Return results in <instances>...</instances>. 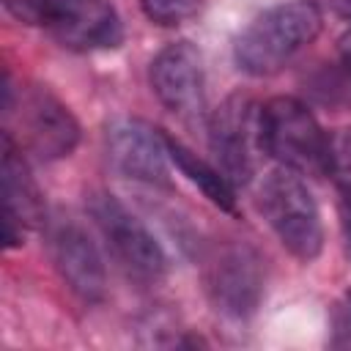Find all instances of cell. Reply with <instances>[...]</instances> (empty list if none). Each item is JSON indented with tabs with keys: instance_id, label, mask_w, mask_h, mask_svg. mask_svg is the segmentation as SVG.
Segmentation results:
<instances>
[{
	"instance_id": "ba28073f",
	"label": "cell",
	"mask_w": 351,
	"mask_h": 351,
	"mask_svg": "<svg viewBox=\"0 0 351 351\" xmlns=\"http://www.w3.org/2000/svg\"><path fill=\"white\" fill-rule=\"evenodd\" d=\"M151 88L159 101L181 118H197L206 110L203 55L189 41H173L151 60Z\"/></svg>"
},
{
	"instance_id": "ffe728a7",
	"label": "cell",
	"mask_w": 351,
	"mask_h": 351,
	"mask_svg": "<svg viewBox=\"0 0 351 351\" xmlns=\"http://www.w3.org/2000/svg\"><path fill=\"white\" fill-rule=\"evenodd\" d=\"M343 3H346V5H348V8H351V0H343Z\"/></svg>"
},
{
	"instance_id": "2e32d148",
	"label": "cell",
	"mask_w": 351,
	"mask_h": 351,
	"mask_svg": "<svg viewBox=\"0 0 351 351\" xmlns=\"http://www.w3.org/2000/svg\"><path fill=\"white\" fill-rule=\"evenodd\" d=\"M3 8L22 25H41L49 16L52 0H3Z\"/></svg>"
},
{
	"instance_id": "7a4b0ae2",
	"label": "cell",
	"mask_w": 351,
	"mask_h": 351,
	"mask_svg": "<svg viewBox=\"0 0 351 351\" xmlns=\"http://www.w3.org/2000/svg\"><path fill=\"white\" fill-rule=\"evenodd\" d=\"M263 154L302 176H329V134L315 115L293 96H274L261 104Z\"/></svg>"
},
{
	"instance_id": "6da1fadb",
	"label": "cell",
	"mask_w": 351,
	"mask_h": 351,
	"mask_svg": "<svg viewBox=\"0 0 351 351\" xmlns=\"http://www.w3.org/2000/svg\"><path fill=\"white\" fill-rule=\"evenodd\" d=\"M324 14L315 0H288L258 14L236 38L233 55L252 77L277 74L296 52L315 41Z\"/></svg>"
},
{
	"instance_id": "3957f363",
	"label": "cell",
	"mask_w": 351,
	"mask_h": 351,
	"mask_svg": "<svg viewBox=\"0 0 351 351\" xmlns=\"http://www.w3.org/2000/svg\"><path fill=\"white\" fill-rule=\"evenodd\" d=\"M261 211L280 244L299 261L318 258L324 247L321 211L313 192L302 181V173L291 167L271 170L261 184Z\"/></svg>"
},
{
	"instance_id": "30bf717a",
	"label": "cell",
	"mask_w": 351,
	"mask_h": 351,
	"mask_svg": "<svg viewBox=\"0 0 351 351\" xmlns=\"http://www.w3.org/2000/svg\"><path fill=\"white\" fill-rule=\"evenodd\" d=\"M47 25L63 47L77 52L112 49L123 38L118 11L110 0H52Z\"/></svg>"
},
{
	"instance_id": "9c48e42d",
	"label": "cell",
	"mask_w": 351,
	"mask_h": 351,
	"mask_svg": "<svg viewBox=\"0 0 351 351\" xmlns=\"http://www.w3.org/2000/svg\"><path fill=\"white\" fill-rule=\"evenodd\" d=\"M208 293L219 313L247 318L263 299V261L247 244L225 247L208 269Z\"/></svg>"
},
{
	"instance_id": "8992f818",
	"label": "cell",
	"mask_w": 351,
	"mask_h": 351,
	"mask_svg": "<svg viewBox=\"0 0 351 351\" xmlns=\"http://www.w3.org/2000/svg\"><path fill=\"white\" fill-rule=\"evenodd\" d=\"M16 126L22 132L19 148L38 159H63L80 143V123L71 110L47 88H27L19 93Z\"/></svg>"
},
{
	"instance_id": "8fae6325",
	"label": "cell",
	"mask_w": 351,
	"mask_h": 351,
	"mask_svg": "<svg viewBox=\"0 0 351 351\" xmlns=\"http://www.w3.org/2000/svg\"><path fill=\"white\" fill-rule=\"evenodd\" d=\"M0 181H3V241L5 247H19L25 233L44 222V197L11 132L3 134Z\"/></svg>"
},
{
	"instance_id": "52a82bcc",
	"label": "cell",
	"mask_w": 351,
	"mask_h": 351,
	"mask_svg": "<svg viewBox=\"0 0 351 351\" xmlns=\"http://www.w3.org/2000/svg\"><path fill=\"white\" fill-rule=\"evenodd\" d=\"M104 145H107L110 165L121 176L143 184H159V186L170 184L167 134H162V129L151 126L148 121H140V118L110 121Z\"/></svg>"
},
{
	"instance_id": "d6986e66",
	"label": "cell",
	"mask_w": 351,
	"mask_h": 351,
	"mask_svg": "<svg viewBox=\"0 0 351 351\" xmlns=\"http://www.w3.org/2000/svg\"><path fill=\"white\" fill-rule=\"evenodd\" d=\"M343 230H346V241L351 250V203H346V214H343Z\"/></svg>"
},
{
	"instance_id": "277c9868",
	"label": "cell",
	"mask_w": 351,
	"mask_h": 351,
	"mask_svg": "<svg viewBox=\"0 0 351 351\" xmlns=\"http://www.w3.org/2000/svg\"><path fill=\"white\" fill-rule=\"evenodd\" d=\"M208 148L217 170L233 184L244 186L263 154L261 143V107L247 96H228L208 118Z\"/></svg>"
},
{
	"instance_id": "5b68a950",
	"label": "cell",
	"mask_w": 351,
	"mask_h": 351,
	"mask_svg": "<svg viewBox=\"0 0 351 351\" xmlns=\"http://www.w3.org/2000/svg\"><path fill=\"white\" fill-rule=\"evenodd\" d=\"M88 214L129 274L140 280H159L165 274L167 258L159 241L115 195L93 192L88 200Z\"/></svg>"
},
{
	"instance_id": "ac0fdd59",
	"label": "cell",
	"mask_w": 351,
	"mask_h": 351,
	"mask_svg": "<svg viewBox=\"0 0 351 351\" xmlns=\"http://www.w3.org/2000/svg\"><path fill=\"white\" fill-rule=\"evenodd\" d=\"M343 329H351V291L346 293V304H343V318H340Z\"/></svg>"
},
{
	"instance_id": "4fadbf2b",
	"label": "cell",
	"mask_w": 351,
	"mask_h": 351,
	"mask_svg": "<svg viewBox=\"0 0 351 351\" xmlns=\"http://www.w3.org/2000/svg\"><path fill=\"white\" fill-rule=\"evenodd\" d=\"M167 154H170V162L195 184L200 186V192L219 208L225 211H236V192H233V184L217 170V165H208L206 159H200L197 154H192L184 143H178L176 137L167 134Z\"/></svg>"
},
{
	"instance_id": "7c38bea8",
	"label": "cell",
	"mask_w": 351,
	"mask_h": 351,
	"mask_svg": "<svg viewBox=\"0 0 351 351\" xmlns=\"http://www.w3.org/2000/svg\"><path fill=\"white\" fill-rule=\"evenodd\" d=\"M49 255L63 282L85 302H99L107 291V269L88 230L71 219L49 228Z\"/></svg>"
},
{
	"instance_id": "9a60e30c",
	"label": "cell",
	"mask_w": 351,
	"mask_h": 351,
	"mask_svg": "<svg viewBox=\"0 0 351 351\" xmlns=\"http://www.w3.org/2000/svg\"><path fill=\"white\" fill-rule=\"evenodd\" d=\"M145 16L162 27H176L197 14L200 0H140Z\"/></svg>"
},
{
	"instance_id": "5bb4252c",
	"label": "cell",
	"mask_w": 351,
	"mask_h": 351,
	"mask_svg": "<svg viewBox=\"0 0 351 351\" xmlns=\"http://www.w3.org/2000/svg\"><path fill=\"white\" fill-rule=\"evenodd\" d=\"M329 176L346 203H351V129H337L329 137Z\"/></svg>"
},
{
	"instance_id": "e0dca14e",
	"label": "cell",
	"mask_w": 351,
	"mask_h": 351,
	"mask_svg": "<svg viewBox=\"0 0 351 351\" xmlns=\"http://www.w3.org/2000/svg\"><path fill=\"white\" fill-rule=\"evenodd\" d=\"M340 58H343V66L351 71V33L340 38Z\"/></svg>"
}]
</instances>
